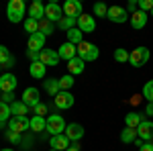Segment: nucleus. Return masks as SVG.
Masks as SVG:
<instances>
[{
  "instance_id": "obj_44",
  "label": "nucleus",
  "mask_w": 153,
  "mask_h": 151,
  "mask_svg": "<svg viewBox=\"0 0 153 151\" xmlns=\"http://www.w3.org/2000/svg\"><path fill=\"white\" fill-rule=\"evenodd\" d=\"M145 115H147V116H153V102H149V104L145 106Z\"/></svg>"
},
{
  "instance_id": "obj_37",
  "label": "nucleus",
  "mask_w": 153,
  "mask_h": 151,
  "mask_svg": "<svg viewBox=\"0 0 153 151\" xmlns=\"http://www.w3.org/2000/svg\"><path fill=\"white\" fill-rule=\"evenodd\" d=\"M129 53L131 51H127V49H114V61H118V63H125V61H129Z\"/></svg>"
},
{
  "instance_id": "obj_22",
  "label": "nucleus",
  "mask_w": 153,
  "mask_h": 151,
  "mask_svg": "<svg viewBox=\"0 0 153 151\" xmlns=\"http://www.w3.org/2000/svg\"><path fill=\"white\" fill-rule=\"evenodd\" d=\"M84 68H86V61L80 59V57H74V59L68 61V74L70 76H80L84 71Z\"/></svg>"
},
{
  "instance_id": "obj_7",
  "label": "nucleus",
  "mask_w": 153,
  "mask_h": 151,
  "mask_svg": "<svg viewBox=\"0 0 153 151\" xmlns=\"http://www.w3.org/2000/svg\"><path fill=\"white\" fill-rule=\"evenodd\" d=\"M8 131L21 133V135L25 131H31V118H27V116H12L8 121Z\"/></svg>"
},
{
  "instance_id": "obj_8",
  "label": "nucleus",
  "mask_w": 153,
  "mask_h": 151,
  "mask_svg": "<svg viewBox=\"0 0 153 151\" xmlns=\"http://www.w3.org/2000/svg\"><path fill=\"white\" fill-rule=\"evenodd\" d=\"M63 16H65V14H63L61 4H57V2H49V4H45V19H47V21H51V23L57 25Z\"/></svg>"
},
{
  "instance_id": "obj_35",
  "label": "nucleus",
  "mask_w": 153,
  "mask_h": 151,
  "mask_svg": "<svg viewBox=\"0 0 153 151\" xmlns=\"http://www.w3.org/2000/svg\"><path fill=\"white\" fill-rule=\"evenodd\" d=\"M92 12H94V16H100V19H104L106 14H108V6H106L104 2H96L94 8H92Z\"/></svg>"
},
{
  "instance_id": "obj_15",
  "label": "nucleus",
  "mask_w": 153,
  "mask_h": 151,
  "mask_svg": "<svg viewBox=\"0 0 153 151\" xmlns=\"http://www.w3.org/2000/svg\"><path fill=\"white\" fill-rule=\"evenodd\" d=\"M29 19H35V21H43L45 19V4L41 0H33L31 6H29Z\"/></svg>"
},
{
  "instance_id": "obj_18",
  "label": "nucleus",
  "mask_w": 153,
  "mask_h": 151,
  "mask_svg": "<svg viewBox=\"0 0 153 151\" xmlns=\"http://www.w3.org/2000/svg\"><path fill=\"white\" fill-rule=\"evenodd\" d=\"M137 137L141 141H151L153 139V121H143L137 127Z\"/></svg>"
},
{
  "instance_id": "obj_48",
  "label": "nucleus",
  "mask_w": 153,
  "mask_h": 151,
  "mask_svg": "<svg viewBox=\"0 0 153 151\" xmlns=\"http://www.w3.org/2000/svg\"><path fill=\"white\" fill-rule=\"evenodd\" d=\"M0 71H2V65H0Z\"/></svg>"
},
{
  "instance_id": "obj_25",
  "label": "nucleus",
  "mask_w": 153,
  "mask_h": 151,
  "mask_svg": "<svg viewBox=\"0 0 153 151\" xmlns=\"http://www.w3.org/2000/svg\"><path fill=\"white\" fill-rule=\"evenodd\" d=\"M10 110H12V116H27L29 115V106L25 104L23 100H14L10 104Z\"/></svg>"
},
{
  "instance_id": "obj_41",
  "label": "nucleus",
  "mask_w": 153,
  "mask_h": 151,
  "mask_svg": "<svg viewBox=\"0 0 153 151\" xmlns=\"http://www.w3.org/2000/svg\"><path fill=\"white\" fill-rule=\"evenodd\" d=\"M2 102L12 104V102H14V92H4V94H2Z\"/></svg>"
},
{
  "instance_id": "obj_23",
  "label": "nucleus",
  "mask_w": 153,
  "mask_h": 151,
  "mask_svg": "<svg viewBox=\"0 0 153 151\" xmlns=\"http://www.w3.org/2000/svg\"><path fill=\"white\" fill-rule=\"evenodd\" d=\"M43 90H45L51 98H55V96L61 92V88H59V80H55V78H47V80L43 82Z\"/></svg>"
},
{
  "instance_id": "obj_50",
  "label": "nucleus",
  "mask_w": 153,
  "mask_h": 151,
  "mask_svg": "<svg viewBox=\"0 0 153 151\" xmlns=\"http://www.w3.org/2000/svg\"><path fill=\"white\" fill-rule=\"evenodd\" d=\"M151 16H153V10H151Z\"/></svg>"
},
{
  "instance_id": "obj_49",
  "label": "nucleus",
  "mask_w": 153,
  "mask_h": 151,
  "mask_svg": "<svg viewBox=\"0 0 153 151\" xmlns=\"http://www.w3.org/2000/svg\"><path fill=\"white\" fill-rule=\"evenodd\" d=\"M49 151H55V149H49Z\"/></svg>"
},
{
  "instance_id": "obj_42",
  "label": "nucleus",
  "mask_w": 153,
  "mask_h": 151,
  "mask_svg": "<svg viewBox=\"0 0 153 151\" xmlns=\"http://www.w3.org/2000/svg\"><path fill=\"white\" fill-rule=\"evenodd\" d=\"M39 53H41V51H39ZM39 53H37V51H29V49H27V57L31 59V63H33V61H39Z\"/></svg>"
},
{
  "instance_id": "obj_32",
  "label": "nucleus",
  "mask_w": 153,
  "mask_h": 151,
  "mask_svg": "<svg viewBox=\"0 0 153 151\" xmlns=\"http://www.w3.org/2000/svg\"><path fill=\"white\" fill-rule=\"evenodd\" d=\"M10 118H12L10 104H6V102L0 100V123H6V121H10Z\"/></svg>"
},
{
  "instance_id": "obj_28",
  "label": "nucleus",
  "mask_w": 153,
  "mask_h": 151,
  "mask_svg": "<svg viewBox=\"0 0 153 151\" xmlns=\"http://www.w3.org/2000/svg\"><path fill=\"white\" fill-rule=\"evenodd\" d=\"M55 27H57L55 23H51V21H47V19H43V21H39V33H43L45 37H49V35L55 33Z\"/></svg>"
},
{
  "instance_id": "obj_19",
  "label": "nucleus",
  "mask_w": 153,
  "mask_h": 151,
  "mask_svg": "<svg viewBox=\"0 0 153 151\" xmlns=\"http://www.w3.org/2000/svg\"><path fill=\"white\" fill-rule=\"evenodd\" d=\"M23 102L29 106V108H35V106L39 104V90L33 88V86L27 88V90L23 92Z\"/></svg>"
},
{
  "instance_id": "obj_10",
  "label": "nucleus",
  "mask_w": 153,
  "mask_h": 151,
  "mask_svg": "<svg viewBox=\"0 0 153 151\" xmlns=\"http://www.w3.org/2000/svg\"><path fill=\"white\" fill-rule=\"evenodd\" d=\"M45 41H47V37L43 35V33H35V35H29L27 39V47H29V51H43L45 49Z\"/></svg>"
},
{
  "instance_id": "obj_24",
  "label": "nucleus",
  "mask_w": 153,
  "mask_h": 151,
  "mask_svg": "<svg viewBox=\"0 0 153 151\" xmlns=\"http://www.w3.org/2000/svg\"><path fill=\"white\" fill-rule=\"evenodd\" d=\"M47 129V118L45 116H33L31 118V131L33 133H43Z\"/></svg>"
},
{
  "instance_id": "obj_6",
  "label": "nucleus",
  "mask_w": 153,
  "mask_h": 151,
  "mask_svg": "<svg viewBox=\"0 0 153 151\" xmlns=\"http://www.w3.org/2000/svg\"><path fill=\"white\" fill-rule=\"evenodd\" d=\"M61 8H63V14L71 16V19H78L80 14H84V4L80 0H65L61 4Z\"/></svg>"
},
{
  "instance_id": "obj_38",
  "label": "nucleus",
  "mask_w": 153,
  "mask_h": 151,
  "mask_svg": "<svg viewBox=\"0 0 153 151\" xmlns=\"http://www.w3.org/2000/svg\"><path fill=\"white\" fill-rule=\"evenodd\" d=\"M4 137L10 141V143H14V145L23 143V135L21 133H14V131H4Z\"/></svg>"
},
{
  "instance_id": "obj_40",
  "label": "nucleus",
  "mask_w": 153,
  "mask_h": 151,
  "mask_svg": "<svg viewBox=\"0 0 153 151\" xmlns=\"http://www.w3.org/2000/svg\"><path fill=\"white\" fill-rule=\"evenodd\" d=\"M33 112H35V116H45L47 115V106L43 104V102H39V104L33 108Z\"/></svg>"
},
{
  "instance_id": "obj_9",
  "label": "nucleus",
  "mask_w": 153,
  "mask_h": 151,
  "mask_svg": "<svg viewBox=\"0 0 153 151\" xmlns=\"http://www.w3.org/2000/svg\"><path fill=\"white\" fill-rule=\"evenodd\" d=\"M53 102H55V108H59V110H68V108H71V106H74L76 98H74V94H71V92L61 90V92L53 98Z\"/></svg>"
},
{
  "instance_id": "obj_34",
  "label": "nucleus",
  "mask_w": 153,
  "mask_h": 151,
  "mask_svg": "<svg viewBox=\"0 0 153 151\" xmlns=\"http://www.w3.org/2000/svg\"><path fill=\"white\" fill-rule=\"evenodd\" d=\"M10 59H12L10 51H8L4 45H0V65H2V68H6V65L10 63Z\"/></svg>"
},
{
  "instance_id": "obj_2",
  "label": "nucleus",
  "mask_w": 153,
  "mask_h": 151,
  "mask_svg": "<svg viewBox=\"0 0 153 151\" xmlns=\"http://www.w3.org/2000/svg\"><path fill=\"white\" fill-rule=\"evenodd\" d=\"M78 57L84 59V61H96L100 57V49L94 45V43H88V41H82L78 45Z\"/></svg>"
},
{
  "instance_id": "obj_26",
  "label": "nucleus",
  "mask_w": 153,
  "mask_h": 151,
  "mask_svg": "<svg viewBox=\"0 0 153 151\" xmlns=\"http://www.w3.org/2000/svg\"><path fill=\"white\" fill-rule=\"evenodd\" d=\"M65 35H68V43H71V45H76V47L84 41V33L78 29V27H76V29H71V31H68Z\"/></svg>"
},
{
  "instance_id": "obj_46",
  "label": "nucleus",
  "mask_w": 153,
  "mask_h": 151,
  "mask_svg": "<svg viewBox=\"0 0 153 151\" xmlns=\"http://www.w3.org/2000/svg\"><path fill=\"white\" fill-rule=\"evenodd\" d=\"M65 151H80V145H78V143H71V145H70Z\"/></svg>"
},
{
  "instance_id": "obj_11",
  "label": "nucleus",
  "mask_w": 153,
  "mask_h": 151,
  "mask_svg": "<svg viewBox=\"0 0 153 151\" xmlns=\"http://www.w3.org/2000/svg\"><path fill=\"white\" fill-rule=\"evenodd\" d=\"M16 84H19V80H16V76L10 74V71H6V74L0 76V90H2V94L4 92H14Z\"/></svg>"
},
{
  "instance_id": "obj_4",
  "label": "nucleus",
  "mask_w": 153,
  "mask_h": 151,
  "mask_svg": "<svg viewBox=\"0 0 153 151\" xmlns=\"http://www.w3.org/2000/svg\"><path fill=\"white\" fill-rule=\"evenodd\" d=\"M65 127L68 125H65V121H63L61 115H49L47 116V129L45 131H47L51 137L53 135H63L65 133Z\"/></svg>"
},
{
  "instance_id": "obj_30",
  "label": "nucleus",
  "mask_w": 153,
  "mask_h": 151,
  "mask_svg": "<svg viewBox=\"0 0 153 151\" xmlns=\"http://www.w3.org/2000/svg\"><path fill=\"white\" fill-rule=\"evenodd\" d=\"M120 141L123 143H135L137 141V129L125 127V131H120Z\"/></svg>"
},
{
  "instance_id": "obj_5",
  "label": "nucleus",
  "mask_w": 153,
  "mask_h": 151,
  "mask_svg": "<svg viewBox=\"0 0 153 151\" xmlns=\"http://www.w3.org/2000/svg\"><path fill=\"white\" fill-rule=\"evenodd\" d=\"M129 12H127V8H123V6H118V4H114V6H108V14H106V19L108 21H112V23L117 25H123L129 21Z\"/></svg>"
},
{
  "instance_id": "obj_20",
  "label": "nucleus",
  "mask_w": 153,
  "mask_h": 151,
  "mask_svg": "<svg viewBox=\"0 0 153 151\" xmlns=\"http://www.w3.org/2000/svg\"><path fill=\"white\" fill-rule=\"evenodd\" d=\"M71 141L65 137V135H53L51 139H49V145H51V149L55 151H65L68 147H70Z\"/></svg>"
},
{
  "instance_id": "obj_33",
  "label": "nucleus",
  "mask_w": 153,
  "mask_h": 151,
  "mask_svg": "<svg viewBox=\"0 0 153 151\" xmlns=\"http://www.w3.org/2000/svg\"><path fill=\"white\" fill-rule=\"evenodd\" d=\"M74 84H76V82H74V76H70V74H65V76L59 78V88L65 90V92H70V88L74 86Z\"/></svg>"
},
{
  "instance_id": "obj_27",
  "label": "nucleus",
  "mask_w": 153,
  "mask_h": 151,
  "mask_svg": "<svg viewBox=\"0 0 153 151\" xmlns=\"http://www.w3.org/2000/svg\"><path fill=\"white\" fill-rule=\"evenodd\" d=\"M141 123H143V116L137 115V112H129L125 116V127H129V129H137Z\"/></svg>"
},
{
  "instance_id": "obj_3",
  "label": "nucleus",
  "mask_w": 153,
  "mask_h": 151,
  "mask_svg": "<svg viewBox=\"0 0 153 151\" xmlns=\"http://www.w3.org/2000/svg\"><path fill=\"white\" fill-rule=\"evenodd\" d=\"M149 57H151V53H149L147 47H137V49H133L129 53V63L133 68H143L149 61Z\"/></svg>"
},
{
  "instance_id": "obj_36",
  "label": "nucleus",
  "mask_w": 153,
  "mask_h": 151,
  "mask_svg": "<svg viewBox=\"0 0 153 151\" xmlns=\"http://www.w3.org/2000/svg\"><path fill=\"white\" fill-rule=\"evenodd\" d=\"M141 96L147 100V102H153V80H149L145 86H143V92H141Z\"/></svg>"
},
{
  "instance_id": "obj_45",
  "label": "nucleus",
  "mask_w": 153,
  "mask_h": 151,
  "mask_svg": "<svg viewBox=\"0 0 153 151\" xmlns=\"http://www.w3.org/2000/svg\"><path fill=\"white\" fill-rule=\"evenodd\" d=\"M139 151H153V143H145Z\"/></svg>"
},
{
  "instance_id": "obj_43",
  "label": "nucleus",
  "mask_w": 153,
  "mask_h": 151,
  "mask_svg": "<svg viewBox=\"0 0 153 151\" xmlns=\"http://www.w3.org/2000/svg\"><path fill=\"white\" fill-rule=\"evenodd\" d=\"M141 100H143V96H141V94H135V96L131 98L129 102H131V104H135V106H139V104H141Z\"/></svg>"
},
{
  "instance_id": "obj_13",
  "label": "nucleus",
  "mask_w": 153,
  "mask_h": 151,
  "mask_svg": "<svg viewBox=\"0 0 153 151\" xmlns=\"http://www.w3.org/2000/svg\"><path fill=\"white\" fill-rule=\"evenodd\" d=\"M82 33H92L96 29V19L90 16V14H80L78 16V25H76Z\"/></svg>"
},
{
  "instance_id": "obj_31",
  "label": "nucleus",
  "mask_w": 153,
  "mask_h": 151,
  "mask_svg": "<svg viewBox=\"0 0 153 151\" xmlns=\"http://www.w3.org/2000/svg\"><path fill=\"white\" fill-rule=\"evenodd\" d=\"M23 27H25V31L29 33V35H35V33H39V21H35V19H25V23H23Z\"/></svg>"
},
{
  "instance_id": "obj_29",
  "label": "nucleus",
  "mask_w": 153,
  "mask_h": 151,
  "mask_svg": "<svg viewBox=\"0 0 153 151\" xmlns=\"http://www.w3.org/2000/svg\"><path fill=\"white\" fill-rule=\"evenodd\" d=\"M76 25H78V19H71V16H63L61 21L57 23V29L59 31H71V29H76Z\"/></svg>"
},
{
  "instance_id": "obj_39",
  "label": "nucleus",
  "mask_w": 153,
  "mask_h": 151,
  "mask_svg": "<svg viewBox=\"0 0 153 151\" xmlns=\"http://www.w3.org/2000/svg\"><path fill=\"white\" fill-rule=\"evenodd\" d=\"M139 10L151 12L153 10V0H139Z\"/></svg>"
},
{
  "instance_id": "obj_16",
  "label": "nucleus",
  "mask_w": 153,
  "mask_h": 151,
  "mask_svg": "<svg viewBox=\"0 0 153 151\" xmlns=\"http://www.w3.org/2000/svg\"><path fill=\"white\" fill-rule=\"evenodd\" d=\"M39 61H41L43 65H57L59 55H57L55 49H43V51L39 53Z\"/></svg>"
},
{
  "instance_id": "obj_21",
  "label": "nucleus",
  "mask_w": 153,
  "mask_h": 151,
  "mask_svg": "<svg viewBox=\"0 0 153 151\" xmlns=\"http://www.w3.org/2000/svg\"><path fill=\"white\" fill-rule=\"evenodd\" d=\"M29 74H31V78H35V80H45L47 65H43L41 61H33V63L29 65Z\"/></svg>"
},
{
  "instance_id": "obj_1",
  "label": "nucleus",
  "mask_w": 153,
  "mask_h": 151,
  "mask_svg": "<svg viewBox=\"0 0 153 151\" xmlns=\"http://www.w3.org/2000/svg\"><path fill=\"white\" fill-rule=\"evenodd\" d=\"M25 12H27V4H25V0H10L8 4H6V16H8V21L10 23H23V16Z\"/></svg>"
},
{
  "instance_id": "obj_47",
  "label": "nucleus",
  "mask_w": 153,
  "mask_h": 151,
  "mask_svg": "<svg viewBox=\"0 0 153 151\" xmlns=\"http://www.w3.org/2000/svg\"><path fill=\"white\" fill-rule=\"evenodd\" d=\"M0 151H14V149H10V147H4V149H0Z\"/></svg>"
},
{
  "instance_id": "obj_14",
  "label": "nucleus",
  "mask_w": 153,
  "mask_h": 151,
  "mask_svg": "<svg viewBox=\"0 0 153 151\" xmlns=\"http://www.w3.org/2000/svg\"><path fill=\"white\" fill-rule=\"evenodd\" d=\"M57 55H59V59H65V61H70V59L78 57V47L65 41V43H61V45H59Z\"/></svg>"
},
{
  "instance_id": "obj_12",
  "label": "nucleus",
  "mask_w": 153,
  "mask_h": 151,
  "mask_svg": "<svg viewBox=\"0 0 153 151\" xmlns=\"http://www.w3.org/2000/svg\"><path fill=\"white\" fill-rule=\"evenodd\" d=\"M71 143H78V141L84 137V127L80 123H70L68 127H65V133H63Z\"/></svg>"
},
{
  "instance_id": "obj_17",
  "label": "nucleus",
  "mask_w": 153,
  "mask_h": 151,
  "mask_svg": "<svg viewBox=\"0 0 153 151\" xmlns=\"http://www.w3.org/2000/svg\"><path fill=\"white\" fill-rule=\"evenodd\" d=\"M147 19H149L147 12L137 10V12H133V14L129 16V23H131V27H133L135 31H139V29H143V27L147 25Z\"/></svg>"
}]
</instances>
